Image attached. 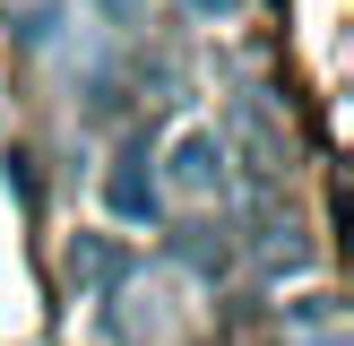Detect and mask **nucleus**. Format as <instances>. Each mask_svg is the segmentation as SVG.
Wrapping results in <instances>:
<instances>
[{"instance_id": "2", "label": "nucleus", "mask_w": 354, "mask_h": 346, "mask_svg": "<svg viewBox=\"0 0 354 346\" xmlns=\"http://www.w3.org/2000/svg\"><path fill=\"white\" fill-rule=\"evenodd\" d=\"M104 199H113L121 225H147L156 217V173H147V147H121L113 173H104Z\"/></svg>"}, {"instance_id": "3", "label": "nucleus", "mask_w": 354, "mask_h": 346, "mask_svg": "<svg viewBox=\"0 0 354 346\" xmlns=\"http://www.w3.org/2000/svg\"><path fill=\"white\" fill-rule=\"evenodd\" d=\"M95 9H104V17H113V26H130V17H138V9H147V0H95Z\"/></svg>"}, {"instance_id": "4", "label": "nucleus", "mask_w": 354, "mask_h": 346, "mask_svg": "<svg viewBox=\"0 0 354 346\" xmlns=\"http://www.w3.org/2000/svg\"><path fill=\"white\" fill-rule=\"evenodd\" d=\"M190 9H234V0H190Z\"/></svg>"}, {"instance_id": "1", "label": "nucleus", "mask_w": 354, "mask_h": 346, "mask_svg": "<svg viewBox=\"0 0 354 346\" xmlns=\"http://www.w3.org/2000/svg\"><path fill=\"white\" fill-rule=\"evenodd\" d=\"M165 182L182 190V199H207V190L225 182V147H216V130H182V138H173V165H165Z\"/></svg>"}]
</instances>
